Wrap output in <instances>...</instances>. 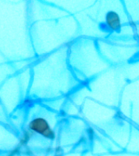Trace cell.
<instances>
[{"instance_id": "1", "label": "cell", "mask_w": 139, "mask_h": 156, "mask_svg": "<svg viewBox=\"0 0 139 156\" xmlns=\"http://www.w3.org/2000/svg\"><path fill=\"white\" fill-rule=\"evenodd\" d=\"M28 129L33 134H38L49 140H55L56 137V134L53 129L43 117L37 116L32 119L28 124Z\"/></svg>"}, {"instance_id": "2", "label": "cell", "mask_w": 139, "mask_h": 156, "mask_svg": "<svg viewBox=\"0 0 139 156\" xmlns=\"http://www.w3.org/2000/svg\"><path fill=\"white\" fill-rule=\"evenodd\" d=\"M106 24L112 31L119 32L121 29V21L118 13L114 11H110L106 14Z\"/></svg>"}, {"instance_id": "3", "label": "cell", "mask_w": 139, "mask_h": 156, "mask_svg": "<svg viewBox=\"0 0 139 156\" xmlns=\"http://www.w3.org/2000/svg\"><path fill=\"white\" fill-rule=\"evenodd\" d=\"M32 135H33V133L29 131V129H28V130H25V131L24 132L23 135H22L21 138L20 140V146H21V147L27 146V144L29 143V141H30V139H31Z\"/></svg>"}, {"instance_id": "4", "label": "cell", "mask_w": 139, "mask_h": 156, "mask_svg": "<svg viewBox=\"0 0 139 156\" xmlns=\"http://www.w3.org/2000/svg\"><path fill=\"white\" fill-rule=\"evenodd\" d=\"M21 148H22L21 146H20L19 144H18V145H17V146H16L13 150H12V151H10L9 154H8L7 156H16L17 154L20 153V151L21 150Z\"/></svg>"}, {"instance_id": "5", "label": "cell", "mask_w": 139, "mask_h": 156, "mask_svg": "<svg viewBox=\"0 0 139 156\" xmlns=\"http://www.w3.org/2000/svg\"><path fill=\"white\" fill-rule=\"evenodd\" d=\"M87 133L89 134V136H90V140H93L94 136V130H93L91 128H90V129L87 130Z\"/></svg>"}]
</instances>
